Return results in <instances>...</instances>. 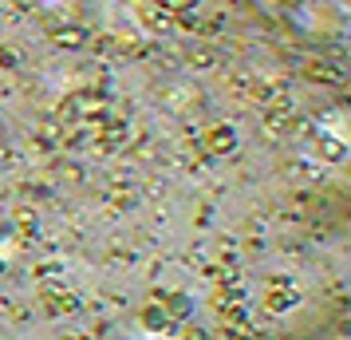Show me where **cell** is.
Instances as JSON below:
<instances>
[{
	"label": "cell",
	"mask_w": 351,
	"mask_h": 340,
	"mask_svg": "<svg viewBox=\"0 0 351 340\" xmlns=\"http://www.w3.org/2000/svg\"><path fill=\"white\" fill-rule=\"evenodd\" d=\"M154 8H162L166 16H186V12H193L197 8V0H150Z\"/></svg>",
	"instance_id": "7a4b0ae2"
},
{
	"label": "cell",
	"mask_w": 351,
	"mask_h": 340,
	"mask_svg": "<svg viewBox=\"0 0 351 340\" xmlns=\"http://www.w3.org/2000/svg\"><path fill=\"white\" fill-rule=\"evenodd\" d=\"M51 40L60 48H80L87 44V28H64V24H51Z\"/></svg>",
	"instance_id": "6da1fadb"
}]
</instances>
